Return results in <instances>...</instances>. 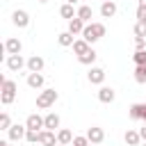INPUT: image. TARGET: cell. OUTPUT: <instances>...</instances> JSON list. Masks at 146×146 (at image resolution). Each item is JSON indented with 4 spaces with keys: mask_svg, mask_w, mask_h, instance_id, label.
<instances>
[{
    "mask_svg": "<svg viewBox=\"0 0 146 146\" xmlns=\"http://www.w3.org/2000/svg\"><path fill=\"white\" fill-rule=\"evenodd\" d=\"M105 36V25L103 23H87L84 25V32H82V39L91 46V43H96V41H100Z\"/></svg>",
    "mask_w": 146,
    "mask_h": 146,
    "instance_id": "cell-1",
    "label": "cell"
},
{
    "mask_svg": "<svg viewBox=\"0 0 146 146\" xmlns=\"http://www.w3.org/2000/svg\"><path fill=\"white\" fill-rule=\"evenodd\" d=\"M16 82L14 80H5L2 84H0V103L2 105H11L14 100H16Z\"/></svg>",
    "mask_w": 146,
    "mask_h": 146,
    "instance_id": "cell-2",
    "label": "cell"
},
{
    "mask_svg": "<svg viewBox=\"0 0 146 146\" xmlns=\"http://www.w3.org/2000/svg\"><path fill=\"white\" fill-rule=\"evenodd\" d=\"M59 98V94L55 89H43L39 96H36V107L39 110H48L50 105H55V100Z\"/></svg>",
    "mask_w": 146,
    "mask_h": 146,
    "instance_id": "cell-3",
    "label": "cell"
},
{
    "mask_svg": "<svg viewBox=\"0 0 146 146\" xmlns=\"http://www.w3.org/2000/svg\"><path fill=\"white\" fill-rule=\"evenodd\" d=\"M11 23L23 30V27L30 25V14H27L25 9H14V11H11Z\"/></svg>",
    "mask_w": 146,
    "mask_h": 146,
    "instance_id": "cell-4",
    "label": "cell"
},
{
    "mask_svg": "<svg viewBox=\"0 0 146 146\" xmlns=\"http://www.w3.org/2000/svg\"><path fill=\"white\" fill-rule=\"evenodd\" d=\"M5 64H7V68H9V71L18 73L23 66H27V59H23V55H7Z\"/></svg>",
    "mask_w": 146,
    "mask_h": 146,
    "instance_id": "cell-5",
    "label": "cell"
},
{
    "mask_svg": "<svg viewBox=\"0 0 146 146\" xmlns=\"http://www.w3.org/2000/svg\"><path fill=\"white\" fill-rule=\"evenodd\" d=\"M25 135H27V128L25 125H18V123H14L9 130H7V139L9 141H21V139H25Z\"/></svg>",
    "mask_w": 146,
    "mask_h": 146,
    "instance_id": "cell-6",
    "label": "cell"
},
{
    "mask_svg": "<svg viewBox=\"0 0 146 146\" xmlns=\"http://www.w3.org/2000/svg\"><path fill=\"white\" fill-rule=\"evenodd\" d=\"M87 78H89L91 84H100V87H103V82H105V68H100V66H89Z\"/></svg>",
    "mask_w": 146,
    "mask_h": 146,
    "instance_id": "cell-7",
    "label": "cell"
},
{
    "mask_svg": "<svg viewBox=\"0 0 146 146\" xmlns=\"http://www.w3.org/2000/svg\"><path fill=\"white\" fill-rule=\"evenodd\" d=\"M2 50H5L7 55H21V50H23V43H21L16 36H9V39L5 41V46H2Z\"/></svg>",
    "mask_w": 146,
    "mask_h": 146,
    "instance_id": "cell-8",
    "label": "cell"
},
{
    "mask_svg": "<svg viewBox=\"0 0 146 146\" xmlns=\"http://www.w3.org/2000/svg\"><path fill=\"white\" fill-rule=\"evenodd\" d=\"M43 66H46V62H43L41 55H32V57L27 59V71H30V73H41Z\"/></svg>",
    "mask_w": 146,
    "mask_h": 146,
    "instance_id": "cell-9",
    "label": "cell"
},
{
    "mask_svg": "<svg viewBox=\"0 0 146 146\" xmlns=\"http://www.w3.org/2000/svg\"><path fill=\"white\" fill-rule=\"evenodd\" d=\"M59 123H62V119H59V114H55V112H50V114H46L43 116V130H57L59 128Z\"/></svg>",
    "mask_w": 146,
    "mask_h": 146,
    "instance_id": "cell-10",
    "label": "cell"
},
{
    "mask_svg": "<svg viewBox=\"0 0 146 146\" xmlns=\"http://www.w3.org/2000/svg\"><path fill=\"white\" fill-rule=\"evenodd\" d=\"M87 139H89L91 144H103V139H105V130L98 128V125H91V128L87 130Z\"/></svg>",
    "mask_w": 146,
    "mask_h": 146,
    "instance_id": "cell-11",
    "label": "cell"
},
{
    "mask_svg": "<svg viewBox=\"0 0 146 146\" xmlns=\"http://www.w3.org/2000/svg\"><path fill=\"white\" fill-rule=\"evenodd\" d=\"M114 98H116V91H114L112 87H100V89H98V100H100V103L110 105V103H114Z\"/></svg>",
    "mask_w": 146,
    "mask_h": 146,
    "instance_id": "cell-12",
    "label": "cell"
},
{
    "mask_svg": "<svg viewBox=\"0 0 146 146\" xmlns=\"http://www.w3.org/2000/svg\"><path fill=\"white\" fill-rule=\"evenodd\" d=\"M39 144H41V146H57L59 141H57V135H55L52 130H41V135H39Z\"/></svg>",
    "mask_w": 146,
    "mask_h": 146,
    "instance_id": "cell-13",
    "label": "cell"
},
{
    "mask_svg": "<svg viewBox=\"0 0 146 146\" xmlns=\"http://www.w3.org/2000/svg\"><path fill=\"white\" fill-rule=\"evenodd\" d=\"M116 11H119V7H116V2L112 0V2H103L100 5V16L103 18H114L116 16Z\"/></svg>",
    "mask_w": 146,
    "mask_h": 146,
    "instance_id": "cell-14",
    "label": "cell"
},
{
    "mask_svg": "<svg viewBox=\"0 0 146 146\" xmlns=\"http://www.w3.org/2000/svg\"><path fill=\"white\" fill-rule=\"evenodd\" d=\"M25 128H27V130H41V128H43V116L30 114V116L25 119Z\"/></svg>",
    "mask_w": 146,
    "mask_h": 146,
    "instance_id": "cell-15",
    "label": "cell"
},
{
    "mask_svg": "<svg viewBox=\"0 0 146 146\" xmlns=\"http://www.w3.org/2000/svg\"><path fill=\"white\" fill-rule=\"evenodd\" d=\"M43 82H46V78L41 73H27V87L30 89H41Z\"/></svg>",
    "mask_w": 146,
    "mask_h": 146,
    "instance_id": "cell-16",
    "label": "cell"
},
{
    "mask_svg": "<svg viewBox=\"0 0 146 146\" xmlns=\"http://www.w3.org/2000/svg\"><path fill=\"white\" fill-rule=\"evenodd\" d=\"M128 116L132 121H141L144 119V103H132L130 110H128Z\"/></svg>",
    "mask_w": 146,
    "mask_h": 146,
    "instance_id": "cell-17",
    "label": "cell"
},
{
    "mask_svg": "<svg viewBox=\"0 0 146 146\" xmlns=\"http://www.w3.org/2000/svg\"><path fill=\"white\" fill-rule=\"evenodd\" d=\"M84 25H87V23L75 16L73 21H68V30H66V32H71L73 36H75V34H82V32H84Z\"/></svg>",
    "mask_w": 146,
    "mask_h": 146,
    "instance_id": "cell-18",
    "label": "cell"
},
{
    "mask_svg": "<svg viewBox=\"0 0 146 146\" xmlns=\"http://www.w3.org/2000/svg\"><path fill=\"white\" fill-rule=\"evenodd\" d=\"M59 16H62V18H66V21H73V18L78 16V11L73 9V5H68V2H64V5L59 7Z\"/></svg>",
    "mask_w": 146,
    "mask_h": 146,
    "instance_id": "cell-19",
    "label": "cell"
},
{
    "mask_svg": "<svg viewBox=\"0 0 146 146\" xmlns=\"http://www.w3.org/2000/svg\"><path fill=\"white\" fill-rule=\"evenodd\" d=\"M96 57H98V55H96V50H94V48H89L84 55H80V57H78V62H80V64H84V66H94Z\"/></svg>",
    "mask_w": 146,
    "mask_h": 146,
    "instance_id": "cell-20",
    "label": "cell"
},
{
    "mask_svg": "<svg viewBox=\"0 0 146 146\" xmlns=\"http://www.w3.org/2000/svg\"><path fill=\"white\" fill-rule=\"evenodd\" d=\"M57 141H59V144H66V146H71V144H73V132H71L68 128H62V130H57Z\"/></svg>",
    "mask_w": 146,
    "mask_h": 146,
    "instance_id": "cell-21",
    "label": "cell"
},
{
    "mask_svg": "<svg viewBox=\"0 0 146 146\" xmlns=\"http://www.w3.org/2000/svg\"><path fill=\"white\" fill-rule=\"evenodd\" d=\"M91 16H94V9H91L89 5H80V7H78V18H80V21L89 23V21H91Z\"/></svg>",
    "mask_w": 146,
    "mask_h": 146,
    "instance_id": "cell-22",
    "label": "cell"
},
{
    "mask_svg": "<svg viewBox=\"0 0 146 146\" xmlns=\"http://www.w3.org/2000/svg\"><path fill=\"white\" fill-rule=\"evenodd\" d=\"M123 139H125V144H128V146H139V141H141L139 130H128V132L123 135Z\"/></svg>",
    "mask_w": 146,
    "mask_h": 146,
    "instance_id": "cell-23",
    "label": "cell"
},
{
    "mask_svg": "<svg viewBox=\"0 0 146 146\" xmlns=\"http://www.w3.org/2000/svg\"><path fill=\"white\" fill-rule=\"evenodd\" d=\"M57 43L64 46V48H66V46H73V43H75V36H73L71 32H59V34H57Z\"/></svg>",
    "mask_w": 146,
    "mask_h": 146,
    "instance_id": "cell-24",
    "label": "cell"
},
{
    "mask_svg": "<svg viewBox=\"0 0 146 146\" xmlns=\"http://www.w3.org/2000/svg\"><path fill=\"white\" fill-rule=\"evenodd\" d=\"M89 48H91V46H89L84 39H75V43H73V52H75L78 57H80V55H84Z\"/></svg>",
    "mask_w": 146,
    "mask_h": 146,
    "instance_id": "cell-25",
    "label": "cell"
},
{
    "mask_svg": "<svg viewBox=\"0 0 146 146\" xmlns=\"http://www.w3.org/2000/svg\"><path fill=\"white\" fill-rule=\"evenodd\" d=\"M132 62H135V66H146V50H135Z\"/></svg>",
    "mask_w": 146,
    "mask_h": 146,
    "instance_id": "cell-26",
    "label": "cell"
},
{
    "mask_svg": "<svg viewBox=\"0 0 146 146\" xmlns=\"http://www.w3.org/2000/svg\"><path fill=\"white\" fill-rule=\"evenodd\" d=\"M135 82L137 84L146 82V66H135Z\"/></svg>",
    "mask_w": 146,
    "mask_h": 146,
    "instance_id": "cell-27",
    "label": "cell"
},
{
    "mask_svg": "<svg viewBox=\"0 0 146 146\" xmlns=\"http://www.w3.org/2000/svg\"><path fill=\"white\" fill-rule=\"evenodd\" d=\"M11 125H14V123H11V116H9L7 112H2V114H0V130H5V132H7Z\"/></svg>",
    "mask_w": 146,
    "mask_h": 146,
    "instance_id": "cell-28",
    "label": "cell"
},
{
    "mask_svg": "<svg viewBox=\"0 0 146 146\" xmlns=\"http://www.w3.org/2000/svg\"><path fill=\"white\" fill-rule=\"evenodd\" d=\"M39 135H41V130H27L25 141H30V144H39Z\"/></svg>",
    "mask_w": 146,
    "mask_h": 146,
    "instance_id": "cell-29",
    "label": "cell"
},
{
    "mask_svg": "<svg viewBox=\"0 0 146 146\" xmlns=\"http://www.w3.org/2000/svg\"><path fill=\"white\" fill-rule=\"evenodd\" d=\"M89 144H91V141L87 139V135H75V137H73V144H71V146H89Z\"/></svg>",
    "mask_w": 146,
    "mask_h": 146,
    "instance_id": "cell-30",
    "label": "cell"
},
{
    "mask_svg": "<svg viewBox=\"0 0 146 146\" xmlns=\"http://www.w3.org/2000/svg\"><path fill=\"white\" fill-rule=\"evenodd\" d=\"M135 36H141V39H146V23H135Z\"/></svg>",
    "mask_w": 146,
    "mask_h": 146,
    "instance_id": "cell-31",
    "label": "cell"
},
{
    "mask_svg": "<svg viewBox=\"0 0 146 146\" xmlns=\"http://www.w3.org/2000/svg\"><path fill=\"white\" fill-rule=\"evenodd\" d=\"M135 48H137V50H146V39L135 36Z\"/></svg>",
    "mask_w": 146,
    "mask_h": 146,
    "instance_id": "cell-32",
    "label": "cell"
},
{
    "mask_svg": "<svg viewBox=\"0 0 146 146\" xmlns=\"http://www.w3.org/2000/svg\"><path fill=\"white\" fill-rule=\"evenodd\" d=\"M137 21L146 23V7H137Z\"/></svg>",
    "mask_w": 146,
    "mask_h": 146,
    "instance_id": "cell-33",
    "label": "cell"
},
{
    "mask_svg": "<svg viewBox=\"0 0 146 146\" xmlns=\"http://www.w3.org/2000/svg\"><path fill=\"white\" fill-rule=\"evenodd\" d=\"M139 137H141V141H146V123H144V128H139Z\"/></svg>",
    "mask_w": 146,
    "mask_h": 146,
    "instance_id": "cell-34",
    "label": "cell"
},
{
    "mask_svg": "<svg viewBox=\"0 0 146 146\" xmlns=\"http://www.w3.org/2000/svg\"><path fill=\"white\" fill-rule=\"evenodd\" d=\"M0 146H14V141H9V139H5V141H0Z\"/></svg>",
    "mask_w": 146,
    "mask_h": 146,
    "instance_id": "cell-35",
    "label": "cell"
},
{
    "mask_svg": "<svg viewBox=\"0 0 146 146\" xmlns=\"http://www.w3.org/2000/svg\"><path fill=\"white\" fill-rule=\"evenodd\" d=\"M137 7H146V0H139V5Z\"/></svg>",
    "mask_w": 146,
    "mask_h": 146,
    "instance_id": "cell-36",
    "label": "cell"
},
{
    "mask_svg": "<svg viewBox=\"0 0 146 146\" xmlns=\"http://www.w3.org/2000/svg\"><path fill=\"white\" fill-rule=\"evenodd\" d=\"M144 123H146V103H144V119H141Z\"/></svg>",
    "mask_w": 146,
    "mask_h": 146,
    "instance_id": "cell-37",
    "label": "cell"
},
{
    "mask_svg": "<svg viewBox=\"0 0 146 146\" xmlns=\"http://www.w3.org/2000/svg\"><path fill=\"white\" fill-rule=\"evenodd\" d=\"M66 2H68V5H75V2H80V0H66Z\"/></svg>",
    "mask_w": 146,
    "mask_h": 146,
    "instance_id": "cell-38",
    "label": "cell"
},
{
    "mask_svg": "<svg viewBox=\"0 0 146 146\" xmlns=\"http://www.w3.org/2000/svg\"><path fill=\"white\" fill-rule=\"evenodd\" d=\"M103 2H112V0H103Z\"/></svg>",
    "mask_w": 146,
    "mask_h": 146,
    "instance_id": "cell-39",
    "label": "cell"
},
{
    "mask_svg": "<svg viewBox=\"0 0 146 146\" xmlns=\"http://www.w3.org/2000/svg\"><path fill=\"white\" fill-rule=\"evenodd\" d=\"M39 2H48V0H39Z\"/></svg>",
    "mask_w": 146,
    "mask_h": 146,
    "instance_id": "cell-40",
    "label": "cell"
},
{
    "mask_svg": "<svg viewBox=\"0 0 146 146\" xmlns=\"http://www.w3.org/2000/svg\"><path fill=\"white\" fill-rule=\"evenodd\" d=\"M57 146H66V144H57Z\"/></svg>",
    "mask_w": 146,
    "mask_h": 146,
    "instance_id": "cell-41",
    "label": "cell"
},
{
    "mask_svg": "<svg viewBox=\"0 0 146 146\" xmlns=\"http://www.w3.org/2000/svg\"><path fill=\"white\" fill-rule=\"evenodd\" d=\"M144 146H146V141H144Z\"/></svg>",
    "mask_w": 146,
    "mask_h": 146,
    "instance_id": "cell-42",
    "label": "cell"
},
{
    "mask_svg": "<svg viewBox=\"0 0 146 146\" xmlns=\"http://www.w3.org/2000/svg\"><path fill=\"white\" fill-rule=\"evenodd\" d=\"M36 146H41V144H36Z\"/></svg>",
    "mask_w": 146,
    "mask_h": 146,
    "instance_id": "cell-43",
    "label": "cell"
}]
</instances>
